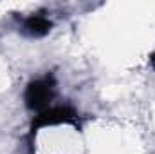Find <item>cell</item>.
I'll use <instances>...</instances> for the list:
<instances>
[{"mask_svg":"<svg viewBox=\"0 0 155 154\" xmlns=\"http://www.w3.org/2000/svg\"><path fill=\"white\" fill-rule=\"evenodd\" d=\"M52 96H54V80H52V76H45L35 80L27 85L24 100H25V105L29 109L41 113V111L49 109Z\"/></svg>","mask_w":155,"mask_h":154,"instance_id":"1","label":"cell"},{"mask_svg":"<svg viewBox=\"0 0 155 154\" xmlns=\"http://www.w3.org/2000/svg\"><path fill=\"white\" fill-rule=\"evenodd\" d=\"M78 114L71 107H51L41 111L35 120H33V131L47 125H56V123H74Z\"/></svg>","mask_w":155,"mask_h":154,"instance_id":"2","label":"cell"},{"mask_svg":"<svg viewBox=\"0 0 155 154\" xmlns=\"http://www.w3.org/2000/svg\"><path fill=\"white\" fill-rule=\"evenodd\" d=\"M51 27H52L51 20H47L41 15H31L24 22V31L31 37H43L51 31Z\"/></svg>","mask_w":155,"mask_h":154,"instance_id":"3","label":"cell"},{"mask_svg":"<svg viewBox=\"0 0 155 154\" xmlns=\"http://www.w3.org/2000/svg\"><path fill=\"white\" fill-rule=\"evenodd\" d=\"M152 64H153V65H155V54H153V56H152Z\"/></svg>","mask_w":155,"mask_h":154,"instance_id":"4","label":"cell"}]
</instances>
